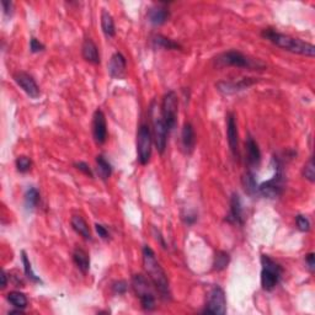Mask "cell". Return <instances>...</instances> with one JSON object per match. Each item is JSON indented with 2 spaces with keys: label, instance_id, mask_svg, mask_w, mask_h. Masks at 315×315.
<instances>
[{
  "label": "cell",
  "instance_id": "5",
  "mask_svg": "<svg viewBox=\"0 0 315 315\" xmlns=\"http://www.w3.org/2000/svg\"><path fill=\"white\" fill-rule=\"evenodd\" d=\"M261 265H262V271H261L262 288L265 291H272L282 277V267L267 255L261 256Z\"/></svg>",
  "mask_w": 315,
  "mask_h": 315
},
{
  "label": "cell",
  "instance_id": "28",
  "mask_svg": "<svg viewBox=\"0 0 315 315\" xmlns=\"http://www.w3.org/2000/svg\"><path fill=\"white\" fill-rule=\"evenodd\" d=\"M229 261H230V256L228 252L217 251L216 256H215V261H213V269H215L216 271H222V270L227 269L228 265H229Z\"/></svg>",
  "mask_w": 315,
  "mask_h": 315
},
{
  "label": "cell",
  "instance_id": "30",
  "mask_svg": "<svg viewBox=\"0 0 315 315\" xmlns=\"http://www.w3.org/2000/svg\"><path fill=\"white\" fill-rule=\"evenodd\" d=\"M38 201H40V194H38L37 190L34 189V187L29 189L25 194L26 207H28L29 209H32V208H35L37 206Z\"/></svg>",
  "mask_w": 315,
  "mask_h": 315
},
{
  "label": "cell",
  "instance_id": "20",
  "mask_svg": "<svg viewBox=\"0 0 315 315\" xmlns=\"http://www.w3.org/2000/svg\"><path fill=\"white\" fill-rule=\"evenodd\" d=\"M169 17H170V13L164 7H154L148 13V20H149L150 23L155 26H160L165 23L169 20Z\"/></svg>",
  "mask_w": 315,
  "mask_h": 315
},
{
  "label": "cell",
  "instance_id": "12",
  "mask_svg": "<svg viewBox=\"0 0 315 315\" xmlns=\"http://www.w3.org/2000/svg\"><path fill=\"white\" fill-rule=\"evenodd\" d=\"M93 136L97 144H103L108 138V126L106 118L101 110H96L93 120Z\"/></svg>",
  "mask_w": 315,
  "mask_h": 315
},
{
  "label": "cell",
  "instance_id": "19",
  "mask_svg": "<svg viewBox=\"0 0 315 315\" xmlns=\"http://www.w3.org/2000/svg\"><path fill=\"white\" fill-rule=\"evenodd\" d=\"M83 58L85 59L86 62L91 64H99L100 63V55H99V49H97V46L94 43V41L91 38H86L83 43Z\"/></svg>",
  "mask_w": 315,
  "mask_h": 315
},
{
  "label": "cell",
  "instance_id": "27",
  "mask_svg": "<svg viewBox=\"0 0 315 315\" xmlns=\"http://www.w3.org/2000/svg\"><path fill=\"white\" fill-rule=\"evenodd\" d=\"M153 43L155 44L156 47H160V48L164 49H179L181 48V46L177 42H174V41L170 40V38L162 36V35H155L153 37Z\"/></svg>",
  "mask_w": 315,
  "mask_h": 315
},
{
  "label": "cell",
  "instance_id": "32",
  "mask_svg": "<svg viewBox=\"0 0 315 315\" xmlns=\"http://www.w3.org/2000/svg\"><path fill=\"white\" fill-rule=\"evenodd\" d=\"M32 166V162L29 156L21 155L16 159V168L20 172H28Z\"/></svg>",
  "mask_w": 315,
  "mask_h": 315
},
{
  "label": "cell",
  "instance_id": "10",
  "mask_svg": "<svg viewBox=\"0 0 315 315\" xmlns=\"http://www.w3.org/2000/svg\"><path fill=\"white\" fill-rule=\"evenodd\" d=\"M151 115H153V136L154 137V143H155V147L158 151L160 154L164 153L165 148H166V142H168V133L169 130L166 128L164 120L160 115L154 114V111L151 110Z\"/></svg>",
  "mask_w": 315,
  "mask_h": 315
},
{
  "label": "cell",
  "instance_id": "29",
  "mask_svg": "<svg viewBox=\"0 0 315 315\" xmlns=\"http://www.w3.org/2000/svg\"><path fill=\"white\" fill-rule=\"evenodd\" d=\"M21 258H22V264H23V270H25L26 276H28V278L30 281L32 282H36V283H42V281H41V278L38 277L36 273L34 272V270H32L31 262H30L28 255H26L25 251L21 252Z\"/></svg>",
  "mask_w": 315,
  "mask_h": 315
},
{
  "label": "cell",
  "instance_id": "18",
  "mask_svg": "<svg viewBox=\"0 0 315 315\" xmlns=\"http://www.w3.org/2000/svg\"><path fill=\"white\" fill-rule=\"evenodd\" d=\"M246 147V159L250 166H258L261 162V151L258 148V144L255 142V139L251 136L246 138L245 142Z\"/></svg>",
  "mask_w": 315,
  "mask_h": 315
},
{
  "label": "cell",
  "instance_id": "2",
  "mask_svg": "<svg viewBox=\"0 0 315 315\" xmlns=\"http://www.w3.org/2000/svg\"><path fill=\"white\" fill-rule=\"evenodd\" d=\"M261 36L266 38L267 41L279 47V48L288 50V52L296 53V55L307 56V57H314L315 55V47L311 43L304 42V41L299 40V38H294L288 36V35L279 34L272 29L264 30Z\"/></svg>",
  "mask_w": 315,
  "mask_h": 315
},
{
  "label": "cell",
  "instance_id": "31",
  "mask_svg": "<svg viewBox=\"0 0 315 315\" xmlns=\"http://www.w3.org/2000/svg\"><path fill=\"white\" fill-rule=\"evenodd\" d=\"M303 176L310 181V182H314L315 181V166L313 158H310L309 162L304 165V168H303Z\"/></svg>",
  "mask_w": 315,
  "mask_h": 315
},
{
  "label": "cell",
  "instance_id": "8",
  "mask_svg": "<svg viewBox=\"0 0 315 315\" xmlns=\"http://www.w3.org/2000/svg\"><path fill=\"white\" fill-rule=\"evenodd\" d=\"M177 116V96L174 91H169L163 97L162 117L169 132L176 127Z\"/></svg>",
  "mask_w": 315,
  "mask_h": 315
},
{
  "label": "cell",
  "instance_id": "24",
  "mask_svg": "<svg viewBox=\"0 0 315 315\" xmlns=\"http://www.w3.org/2000/svg\"><path fill=\"white\" fill-rule=\"evenodd\" d=\"M96 164H97V174H99L101 180H108L112 174V168L111 164L105 159L102 155H97L96 156Z\"/></svg>",
  "mask_w": 315,
  "mask_h": 315
},
{
  "label": "cell",
  "instance_id": "16",
  "mask_svg": "<svg viewBox=\"0 0 315 315\" xmlns=\"http://www.w3.org/2000/svg\"><path fill=\"white\" fill-rule=\"evenodd\" d=\"M227 221L231 224L243 225L244 217H243V206L242 200H240L239 195L233 194L230 198V211L229 215L227 216Z\"/></svg>",
  "mask_w": 315,
  "mask_h": 315
},
{
  "label": "cell",
  "instance_id": "39",
  "mask_svg": "<svg viewBox=\"0 0 315 315\" xmlns=\"http://www.w3.org/2000/svg\"><path fill=\"white\" fill-rule=\"evenodd\" d=\"M305 262H307L308 269L310 270L311 272H313L314 269H315V260H314V254H313V252H310V254H308L307 256H305Z\"/></svg>",
  "mask_w": 315,
  "mask_h": 315
},
{
  "label": "cell",
  "instance_id": "17",
  "mask_svg": "<svg viewBox=\"0 0 315 315\" xmlns=\"http://www.w3.org/2000/svg\"><path fill=\"white\" fill-rule=\"evenodd\" d=\"M196 136L194 127L191 123L183 124L182 132H181V147L186 154H191L195 149Z\"/></svg>",
  "mask_w": 315,
  "mask_h": 315
},
{
  "label": "cell",
  "instance_id": "33",
  "mask_svg": "<svg viewBox=\"0 0 315 315\" xmlns=\"http://www.w3.org/2000/svg\"><path fill=\"white\" fill-rule=\"evenodd\" d=\"M296 223H297V228H298L301 231H309L310 229V222H309V219L307 217L304 216H297L296 217Z\"/></svg>",
  "mask_w": 315,
  "mask_h": 315
},
{
  "label": "cell",
  "instance_id": "13",
  "mask_svg": "<svg viewBox=\"0 0 315 315\" xmlns=\"http://www.w3.org/2000/svg\"><path fill=\"white\" fill-rule=\"evenodd\" d=\"M227 136L229 148L234 156L239 158V133H238V126L234 114H228L227 116Z\"/></svg>",
  "mask_w": 315,
  "mask_h": 315
},
{
  "label": "cell",
  "instance_id": "25",
  "mask_svg": "<svg viewBox=\"0 0 315 315\" xmlns=\"http://www.w3.org/2000/svg\"><path fill=\"white\" fill-rule=\"evenodd\" d=\"M243 186L244 190L248 195L254 196L258 194V185L255 180V175L252 174L251 171H248L245 175L243 176Z\"/></svg>",
  "mask_w": 315,
  "mask_h": 315
},
{
  "label": "cell",
  "instance_id": "26",
  "mask_svg": "<svg viewBox=\"0 0 315 315\" xmlns=\"http://www.w3.org/2000/svg\"><path fill=\"white\" fill-rule=\"evenodd\" d=\"M8 301L13 304V307L19 308V309H25L28 307V298L26 296L21 292H17V291H13L8 294Z\"/></svg>",
  "mask_w": 315,
  "mask_h": 315
},
{
  "label": "cell",
  "instance_id": "38",
  "mask_svg": "<svg viewBox=\"0 0 315 315\" xmlns=\"http://www.w3.org/2000/svg\"><path fill=\"white\" fill-rule=\"evenodd\" d=\"M2 7L3 10H4L5 15H11L13 14V3L11 2H7V0H3L2 2Z\"/></svg>",
  "mask_w": 315,
  "mask_h": 315
},
{
  "label": "cell",
  "instance_id": "35",
  "mask_svg": "<svg viewBox=\"0 0 315 315\" xmlns=\"http://www.w3.org/2000/svg\"><path fill=\"white\" fill-rule=\"evenodd\" d=\"M112 291H114L116 294L126 293V291H127V282H124V281L115 282V283L112 284Z\"/></svg>",
  "mask_w": 315,
  "mask_h": 315
},
{
  "label": "cell",
  "instance_id": "6",
  "mask_svg": "<svg viewBox=\"0 0 315 315\" xmlns=\"http://www.w3.org/2000/svg\"><path fill=\"white\" fill-rule=\"evenodd\" d=\"M276 160V159H275ZM276 174L272 179L267 180L258 185V194L267 198H277L283 192V174L282 166L278 160H276Z\"/></svg>",
  "mask_w": 315,
  "mask_h": 315
},
{
  "label": "cell",
  "instance_id": "40",
  "mask_svg": "<svg viewBox=\"0 0 315 315\" xmlns=\"http://www.w3.org/2000/svg\"><path fill=\"white\" fill-rule=\"evenodd\" d=\"M7 287V273L5 271H2V288Z\"/></svg>",
  "mask_w": 315,
  "mask_h": 315
},
{
  "label": "cell",
  "instance_id": "37",
  "mask_svg": "<svg viewBox=\"0 0 315 315\" xmlns=\"http://www.w3.org/2000/svg\"><path fill=\"white\" fill-rule=\"evenodd\" d=\"M95 229H96L97 234H99L100 238H102V239H109L110 234H109V230L106 229L103 225L101 224H95Z\"/></svg>",
  "mask_w": 315,
  "mask_h": 315
},
{
  "label": "cell",
  "instance_id": "11",
  "mask_svg": "<svg viewBox=\"0 0 315 315\" xmlns=\"http://www.w3.org/2000/svg\"><path fill=\"white\" fill-rule=\"evenodd\" d=\"M14 80L30 97L37 99V97L40 96V88H38L37 83L35 82V79L32 78L30 74L25 72H17L14 74Z\"/></svg>",
  "mask_w": 315,
  "mask_h": 315
},
{
  "label": "cell",
  "instance_id": "34",
  "mask_svg": "<svg viewBox=\"0 0 315 315\" xmlns=\"http://www.w3.org/2000/svg\"><path fill=\"white\" fill-rule=\"evenodd\" d=\"M30 49H31L32 53H38V52H42V50L44 49V46L37 40V38L32 37L31 40H30Z\"/></svg>",
  "mask_w": 315,
  "mask_h": 315
},
{
  "label": "cell",
  "instance_id": "3",
  "mask_svg": "<svg viewBox=\"0 0 315 315\" xmlns=\"http://www.w3.org/2000/svg\"><path fill=\"white\" fill-rule=\"evenodd\" d=\"M216 65L218 68L224 67H237V68H246V69H258L264 68L261 62L249 58L248 56L243 55L238 50H229V52L222 53L221 56L216 58Z\"/></svg>",
  "mask_w": 315,
  "mask_h": 315
},
{
  "label": "cell",
  "instance_id": "22",
  "mask_svg": "<svg viewBox=\"0 0 315 315\" xmlns=\"http://www.w3.org/2000/svg\"><path fill=\"white\" fill-rule=\"evenodd\" d=\"M70 223H72L73 229L75 230L80 237L84 238L85 240H91L90 229H89L88 224H86V222L84 221V218H83V217L74 216L72 218V221H70Z\"/></svg>",
  "mask_w": 315,
  "mask_h": 315
},
{
  "label": "cell",
  "instance_id": "14",
  "mask_svg": "<svg viewBox=\"0 0 315 315\" xmlns=\"http://www.w3.org/2000/svg\"><path fill=\"white\" fill-rule=\"evenodd\" d=\"M127 62L126 58L121 53H115L110 59L109 63V73L114 79H122L126 74Z\"/></svg>",
  "mask_w": 315,
  "mask_h": 315
},
{
  "label": "cell",
  "instance_id": "36",
  "mask_svg": "<svg viewBox=\"0 0 315 315\" xmlns=\"http://www.w3.org/2000/svg\"><path fill=\"white\" fill-rule=\"evenodd\" d=\"M74 166H75L76 169H78L79 171H82V172H84L85 175H88L89 177H93L94 176V174H93V171H91V169H90V166H89L88 164H86V163H84V162H79V163H75V164H74Z\"/></svg>",
  "mask_w": 315,
  "mask_h": 315
},
{
  "label": "cell",
  "instance_id": "21",
  "mask_svg": "<svg viewBox=\"0 0 315 315\" xmlns=\"http://www.w3.org/2000/svg\"><path fill=\"white\" fill-rule=\"evenodd\" d=\"M73 261L83 273H86L89 271L90 257H89V255L86 254V251L83 250V249H75V251H74L73 254Z\"/></svg>",
  "mask_w": 315,
  "mask_h": 315
},
{
  "label": "cell",
  "instance_id": "4",
  "mask_svg": "<svg viewBox=\"0 0 315 315\" xmlns=\"http://www.w3.org/2000/svg\"><path fill=\"white\" fill-rule=\"evenodd\" d=\"M151 281L143 275H135L132 278V287L135 290L137 297L141 301L142 308L147 311H151L155 309V294L151 288Z\"/></svg>",
  "mask_w": 315,
  "mask_h": 315
},
{
  "label": "cell",
  "instance_id": "9",
  "mask_svg": "<svg viewBox=\"0 0 315 315\" xmlns=\"http://www.w3.org/2000/svg\"><path fill=\"white\" fill-rule=\"evenodd\" d=\"M206 314H219L223 315L227 313V299L225 293L221 287H215L211 290L208 294V301L206 309L203 310Z\"/></svg>",
  "mask_w": 315,
  "mask_h": 315
},
{
  "label": "cell",
  "instance_id": "7",
  "mask_svg": "<svg viewBox=\"0 0 315 315\" xmlns=\"http://www.w3.org/2000/svg\"><path fill=\"white\" fill-rule=\"evenodd\" d=\"M151 144H153V136H151L149 127L147 124H142L137 135V153H138V160L142 165L149 163Z\"/></svg>",
  "mask_w": 315,
  "mask_h": 315
},
{
  "label": "cell",
  "instance_id": "23",
  "mask_svg": "<svg viewBox=\"0 0 315 315\" xmlns=\"http://www.w3.org/2000/svg\"><path fill=\"white\" fill-rule=\"evenodd\" d=\"M101 28H102V31L103 34L106 35V37L115 36L116 30H115L114 17H112L111 14L108 13L106 10H102V14H101Z\"/></svg>",
  "mask_w": 315,
  "mask_h": 315
},
{
  "label": "cell",
  "instance_id": "15",
  "mask_svg": "<svg viewBox=\"0 0 315 315\" xmlns=\"http://www.w3.org/2000/svg\"><path fill=\"white\" fill-rule=\"evenodd\" d=\"M254 83L255 80H252L251 78H244L242 80H239L238 83L221 82L217 84V88H218V91H221L222 94L229 95L237 93V91L244 90V89H248L249 86H251Z\"/></svg>",
  "mask_w": 315,
  "mask_h": 315
},
{
  "label": "cell",
  "instance_id": "1",
  "mask_svg": "<svg viewBox=\"0 0 315 315\" xmlns=\"http://www.w3.org/2000/svg\"><path fill=\"white\" fill-rule=\"evenodd\" d=\"M143 267L145 273L148 275V278L150 279L153 286L160 293V297L163 299L170 298V286H169L168 276L160 264L155 258V254L151 250L149 246L143 248Z\"/></svg>",
  "mask_w": 315,
  "mask_h": 315
}]
</instances>
